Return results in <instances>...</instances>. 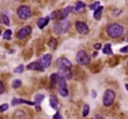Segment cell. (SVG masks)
Here are the masks:
<instances>
[{"instance_id": "23", "label": "cell", "mask_w": 128, "mask_h": 119, "mask_svg": "<svg viewBox=\"0 0 128 119\" xmlns=\"http://www.w3.org/2000/svg\"><path fill=\"white\" fill-rule=\"evenodd\" d=\"M1 22L3 24H6V25H10V20H8V17L6 16V15H1Z\"/></svg>"}, {"instance_id": "29", "label": "cell", "mask_w": 128, "mask_h": 119, "mask_svg": "<svg viewBox=\"0 0 128 119\" xmlns=\"http://www.w3.org/2000/svg\"><path fill=\"white\" fill-rule=\"evenodd\" d=\"M8 109V104L6 103H3L0 106V112H4V111H6V110Z\"/></svg>"}, {"instance_id": "8", "label": "cell", "mask_w": 128, "mask_h": 119, "mask_svg": "<svg viewBox=\"0 0 128 119\" xmlns=\"http://www.w3.org/2000/svg\"><path fill=\"white\" fill-rule=\"evenodd\" d=\"M75 27H76V31L78 32L80 34H83V35H86L89 33V27L86 23L82 21H76L75 22Z\"/></svg>"}, {"instance_id": "17", "label": "cell", "mask_w": 128, "mask_h": 119, "mask_svg": "<svg viewBox=\"0 0 128 119\" xmlns=\"http://www.w3.org/2000/svg\"><path fill=\"white\" fill-rule=\"evenodd\" d=\"M50 106H51L54 110H57L58 101H57V98L55 97V96H51V97H50Z\"/></svg>"}, {"instance_id": "6", "label": "cell", "mask_w": 128, "mask_h": 119, "mask_svg": "<svg viewBox=\"0 0 128 119\" xmlns=\"http://www.w3.org/2000/svg\"><path fill=\"white\" fill-rule=\"evenodd\" d=\"M76 61L82 65H87L90 62V58L85 51H80L76 55Z\"/></svg>"}, {"instance_id": "13", "label": "cell", "mask_w": 128, "mask_h": 119, "mask_svg": "<svg viewBox=\"0 0 128 119\" xmlns=\"http://www.w3.org/2000/svg\"><path fill=\"white\" fill-rule=\"evenodd\" d=\"M73 11V7L72 6H67L65 8H62V10H59V13H60V19H66L68 17V15Z\"/></svg>"}, {"instance_id": "19", "label": "cell", "mask_w": 128, "mask_h": 119, "mask_svg": "<svg viewBox=\"0 0 128 119\" xmlns=\"http://www.w3.org/2000/svg\"><path fill=\"white\" fill-rule=\"evenodd\" d=\"M85 7H86V4L84 2H82V1H78V2H76L75 6H74V10H75V12H80V11H83Z\"/></svg>"}, {"instance_id": "24", "label": "cell", "mask_w": 128, "mask_h": 119, "mask_svg": "<svg viewBox=\"0 0 128 119\" xmlns=\"http://www.w3.org/2000/svg\"><path fill=\"white\" fill-rule=\"evenodd\" d=\"M56 43H57V41L55 38H51L49 41V47L51 48V49H55L56 48Z\"/></svg>"}, {"instance_id": "21", "label": "cell", "mask_w": 128, "mask_h": 119, "mask_svg": "<svg viewBox=\"0 0 128 119\" xmlns=\"http://www.w3.org/2000/svg\"><path fill=\"white\" fill-rule=\"evenodd\" d=\"M44 99V96L42 94L36 95V96H35V99H34V103H35V104H40Z\"/></svg>"}, {"instance_id": "7", "label": "cell", "mask_w": 128, "mask_h": 119, "mask_svg": "<svg viewBox=\"0 0 128 119\" xmlns=\"http://www.w3.org/2000/svg\"><path fill=\"white\" fill-rule=\"evenodd\" d=\"M59 77H62L65 80H69L72 78V72H71V67H62L59 68L58 74Z\"/></svg>"}, {"instance_id": "1", "label": "cell", "mask_w": 128, "mask_h": 119, "mask_svg": "<svg viewBox=\"0 0 128 119\" xmlns=\"http://www.w3.org/2000/svg\"><path fill=\"white\" fill-rule=\"evenodd\" d=\"M124 33V27L118 23L110 24L107 27V34L111 38H118Z\"/></svg>"}, {"instance_id": "4", "label": "cell", "mask_w": 128, "mask_h": 119, "mask_svg": "<svg viewBox=\"0 0 128 119\" xmlns=\"http://www.w3.org/2000/svg\"><path fill=\"white\" fill-rule=\"evenodd\" d=\"M56 88H57L58 93L60 94L62 97H67L68 96L67 82H66L65 79L62 78V77H59V76H58V79H57V82H56Z\"/></svg>"}, {"instance_id": "11", "label": "cell", "mask_w": 128, "mask_h": 119, "mask_svg": "<svg viewBox=\"0 0 128 119\" xmlns=\"http://www.w3.org/2000/svg\"><path fill=\"white\" fill-rule=\"evenodd\" d=\"M56 65H57L59 68H62V67H71V66H72L71 61H69V60H68L67 58H65V57L58 58L57 61H56Z\"/></svg>"}, {"instance_id": "2", "label": "cell", "mask_w": 128, "mask_h": 119, "mask_svg": "<svg viewBox=\"0 0 128 119\" xmlns=\"http://www.w3.org/2000/svg\"><path fill=\"white\" fill-rule=\"evenodd\" d=\"M69 27H70V21L66 18V19L59 20L56 23H54L53 30L56 34H65L66 32L69 31Z\"/></svg>"}, {"instance_id": "36", "label": "cell", "mask_w": 128, "mask_h": 119, "mask_svg": "<svg viewBox=\"0 0 128 119\" xmlns=\"http://www.w3.org/2000/svg\"><path fill=\"white\" fill-rule=\"evenodd\" d=\"M0 35H1V31H0Z\"/></svg>"}, {"instance_id": "5", "label": "cell", "mask_w": 128, "mask_h": 119, "mask_svg": "<svg viewBox=\"0 0 128 119\" xmlns=\"http://www.w3.org/2000/svg\"><path fill=\"white\" fill-rule=\"evenodd\" d=\"M17 15L22 20L29 19L31 16V8L28 5H21L17 8Z\"/></svg>"}, {"instance_id": "31", "label": "cell", "mask_w": 128, "mask_h": 119, "mask_svg": "<svg viewBox=\"0 0 128 119\" xmlns=\"http://www.w3.org/2000/svg\"><path fill=\"white\" fill-rule=\"evenodd\" d=\"M3 91H4V86H3V83L1 81H0V95H1L3 93Z\"/></svg>"}, {"instance_id": "14", "label": "cell", "mask_w": 128, "mask_h": 119, "mask_svg": "<svg viewBox=\"0 0 128 119\" xmlns=\"http://www.w3.org/2000/svg\"><path fill=\"white\" fill-rule=\"evenodd\" d=\"M19 103H24V104H29V106H35L34 102L32 101H28V100H24V99H17V98H14L12 100V106H17Z\"/></svg>"}, {"instance_id": "28", "label": "cell", "mask_w": 128, "mask_h": 119, "mask_svg": "<svg viewBox=\"0 0 128 119\" xmlns=\"http://www.w3.org/2000/svg\"><path fill=\"white\" fill-rule=\"evenodd\" d=\"M100 6V2L98 1H96V2H94L93 4H91V5H90V8H91V10H92V11H94V10H96V8Z\"/></svg>"}, {"instance_id": "12", "label": "cell", "mask_w": 128, "mask_h": 119, "mask_svg": "<svg viewBox=\"0 0 128 119\" xmlns=\"http://www.w3.org/2000/svg\"><path fill=\"white\" fill-rule=\"evenodd\" d=\"M26 68L28 70H32V71H44V67L39 63V61H34L30 63V64L26 65Z\"/></svg>"}, {"instance_id": "16", "label": "cell", "mask_w": 128, "mask_h": 119, "mask_svg": "<svg viewBox=\"0 0 128 119\" xmlns=\"http://www.w3.org/2000/svg\"><path fill=\"white\" fill-rule=\"evenodd\" d=\"M103 10H104V7L103 6H98L96 10H94V13H93V17L95 18L96 20H100V16H102V13H103Z\"/></svg>"}, {"instance_id": "15", "label": "cell", "mask_w": 128, "mask_h": 119, "mask_svg": "<svg viewBox=\"0 0 128 119\" xmlns=\"http://www.w3.org/2000/svg\"><path fill=\"white\" fill-rule=\"evenodd\" d=\"M50 21V17H44V18H40V19L37 21V26L39 27L40 30H42L44 27L49 23Z\"/></svg>"}, {"instance_id": "32", "label": "cell", "mask_w": 128, "mask_h": 119, "mask_svg": "<svg viewBox=\"0 0 128 119\" xmlns=\"http://www.w3.org/2000/svg\"><path fill=\"white\" fill-rule=\"evenodd\" d=\"M121 53H127V47H124V48H122L121 49Z\"/></svg>"}, {"instance_id": "18", "label": "cell", "mask_w": 128, "mask_h": 119, "mask_svg": "<svg viewBox=\"0 0 128 119\" xmlns=\"http://www.w3.org/2000/svg\"><path fill=\"white\" fill-rule=\"evenodd\" d=\"M57 79H58V75L57 74H52L51 75V77H50V85H51V88L56 86Z\"/></svg>"}, {"instance_id": "3", "label": "cell", "mask_w": 128, "mask_h": 119, "mask_svg": "<svg viewBox=\"0 0 128 119\" xmlns=\"http://www.w3.org/2000/svg\"><path fill=\"white\" fill-rule=\"evenodd\" d=\"M114 98H116V93L112 90L105 91L103 96V104L105 107H110L114 101Z\"/></svg>"}, {"instance_id": "33", "label": "cell", "mask_w": 128, "mask_h": 119, "mask_svg": "<svg viewBox=\"0 0 128 119\" xmlns=\"http://www.w3.org/2000/svg\"><path fill=\"white\" fill-rule=\"evenodd\" d=\"M94 49H95V50H100V43L94 44Z\"/></svg>"}, {"instance_id": "10", "label": "cell", "mask_w": 128, "mask_h": 119, "mask_svg": "<svg viewBox=\"0 0 128 119\" xmlns=\"http://www.w3.org/2000/svg\"><path fill=\"white\" fill-rule=\"evenodd\" d=\"M31 32H32V29H31V26H24V27H22V29H20V31L18 32V34H17V38L18 39H24L26 37H28V36L31 34Z\"/></svg>"}, {"instance_id": "34", "label": "cell", "mask_w": 128, "mask_h": 119, "mask_svg": "<svg viewBox=\"0 0 128 119\" xmlns=\"http://www.w3.org/2000/svg\"><path fill=\"white\" fill-rule=\"evenodd\" d=\"M92 97H96V93H95V91H92Z\"/></svg>"}, {"instance_id": "9", "label": "cell", "mask_w": 128, "mask_h": 119, "mask_svg": "<svg viewBox=\"0 0 128 119\" xmlns=\"http://www.w3.org/2000/svg\"><path fill=\"white\" fill-rule=\"evenodd\" d=\"M51 61H52V55L51 54H46L44 56H42V58L39 59V63L42 64V66L44 67H48L50 64H51Z\"/></svg>"}, {"instance_id": "27", "label": "cell", "mask_w": 128, "mask_h": 119, "mask_svg": "<svg viewBox=\"0 0 128 119\" xmlns=\"http://www.w3.org/2000/svg\"><path fill=\"white\" fill-rule=\"evenodd\" d=\"M24 66L22 64H20L19 66H17L14 70V73H21V72H24Z\"/></svg>"}, {"instance_id": "20", "label": "cell", "mask_w": 128, "mask_h": 119, "mask_svg": "<svg viewBox=\"0 0 128 119\" xmlns=\"http://www.w3.org/2000/svg\"><path fill=\"white\" fill-rule=\"evenodd\" d=\"M103 52L106 55H112L113 53H112V50H111V44L110 43L105 44V47L103 48Z\"/></svg>"}, {"instance_id": "25", "label": "cell", "mask_w": 128, "mask_h": 119, "mask_svg": "<svg viewBox=\"0 0 128 119\" xmlns=\"http://www.w3.org/2000/svg\"><path fill=\"white\" fill-rule=\"evenodd\" d=\"M89 111H90L89 104H85V106H84V109H83V116L86 117V116L89 114Z\"/></svg>"}, {"instance_id": "22", "label": "cell", "mask_w": 128, "mask_h": 119, "mask_svg": "<svg viewBox=\"0 0 128 119\" xmlns=\"http://www.w3.org/2000/svg\"><path fill=\"white\" fill-rule=\"evenodd\" d=\"M3 38L6 39V40H10V39L12 38V31H11V30H6V31L3 33Z\"/></svg>"}, {"instance_id": "26", "label": "cell", "mask_w": 128, "mask_h": 119, "mask_svg": "<svg viewBox=\"0 0 128 119\" xmlns=\"http://www.w3.org/2000/svg\"><path fill=\"white\" fill-rule=\"evenodd\" d=\"M20 85H21V80L15 79L14 81H13V88H14V89H18Z\"/></svg>"}, {"instance_id": "30", "label": "cell", "mask_w": 128, "mask_h": 119, "mask_svg": "<svg viewBox=\"0 0 128 119\" xmlns=\"http://www.w3.org/2000/svg\"><path fill=\"white\" fill-rule=\"evenodd\" d=\"M53 119H62V115H60V114H59L58 112L55 114V115H54L53 116Z\"/></svg>"}, {"instance_id": "35", "label": "cell", "mask_w": 128, "mask_h": 119, "mask_svg": "<svg viewBox=\"0 0 128 119\" xmlns=\"http://www.w3.org/2000/svg\"><path fill=\"white\" fill-rule=\"evenodd\" d=\"M96 119H104V118H102L100 116H98V117H96Z\"/></svg>"}]
</instances>
